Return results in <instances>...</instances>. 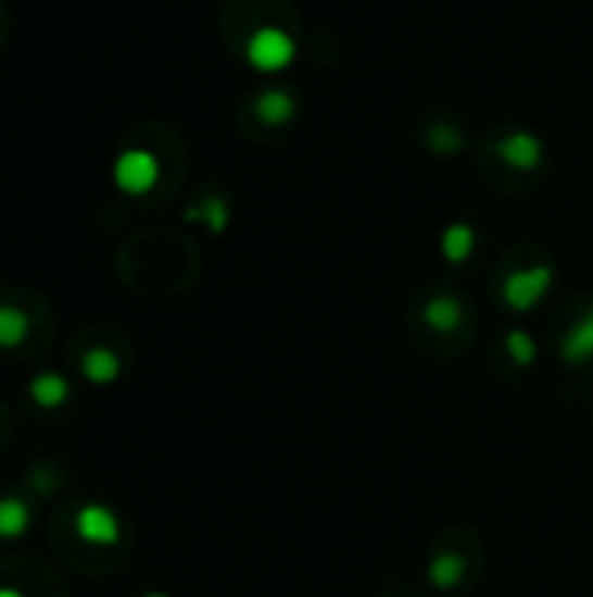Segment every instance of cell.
<instances>
[{
	"instance_id": "1",
	"label": "cell",
	"mask_w": 593,
	"mask_h": 597,
	"mask_svg": "<svg viewBox=\"0 0 593 597\" xmlns=\"http://www.w3.org/2000/svg\"><path fill=\"white\" fill-rule=\"evenodd\" d=\"M552 287V270L548 265H527V270H517L506 276L503 284V301L514 311H531L541 297Z\"/></svg>"
},
{
	"instance_id": "2",
	"label": "cell",
	"mask_w": 593,
	"mask_h": 597,
	"mask_svg": "<svg viewBox=\"0 0 593 597\" xmlns=\"http://www.w3.org/2000/svg\"><path fill=\"white\" fill-rule=\"evenodd\" d=\"M74 527L88 545H115L119 542V531H123L119 518H115V510L105 507V503H85L80 507L77 518H74Z\"/></svg>"
},
{
	"instance_id": "3",
	"label": "cell",
	"mask_w": 593,
	"mask_h": 597,
	"mask_svg": "<svg viewBox=\"0 0 593 597\" xmlns=\"http://www.w3.org/2000/svg\"><path fill=\"white\" fill-rule=\"evenodd\" d=\"M112 175H115V186H119L123 192L140 196L157 182V161L147 151H126V154H119V161H115Z\"/></svg>"
},
{
	"instance_id": "4",
	"label": "cell",
	"mask_w": 593,
	"mask_h": 597,
	"mask_svg": "<svg viewBox=\"0 0 593 597\" xmlns=\"http://www.w3.org/2000/svg\"><path fill=\"white\" fill-rule=\"evenodd\" d=\"M28 395H31V402L42 406V409H60L71 398V381L60 371H42V374L31 377Z\"/></svg>"
},
{
	"instance_id": "5",
	"label": "cell",
	"mask_w": 593,
	"mask_h": 597,
	"mask_svg": "<svg viewBox=\"0 0 593 597\" xmlns=\"http://www.w3.org/2000/svg\"><path fill=\"white\" fill-rule=\"evenodd\" d=\"M290 60V42L287 36H279V32H258L252 39V63L258 71H276V66H283Z\"/></svg>"
},
{
	"instance_id": "6",
	"label": "cell",
	"mask_w": 593,
	"mask_h": 597,
	"mask_svg": "<svg viewBox=\"0 0 593 597\" xmlns=\"http://www.w3.org/2000/svg\"><path fill=\"white\" fill-rule=\"evenodd\" d=\"M558 353H563L566 363H586V360H593V308L566 332L563 350H558Z\"/></svg>"
},
{
	"instance_id": "7",
	"label": "cell",
	"mask_w": 593,
	"mask_h": 597,
	"mask_svg": "<svg viewBox=\"0 0 593 597\" xmlns=\"http://www.w3.org/2000/svg\"><path fill=\"white\" fill-rule=\"evenodd\" d=\"M80 374H85L91 385H112V381L123 374V363L112 350H105V346H94V350H88L85 360H80Z\"/></svg>"
},
{
	"instance_id": "8",
	"label": "cell",
	"mask_w": 593,
	"mask_h": 597,
	"mask_svg": "<svg viewBox=\"0 0 593 597\" xmlns=\"http://www.w3.org/2000/svg\"><path fill=\"white\" fill-rule=\"evenodd\" d=\"M465 573H468V559L460 552H440L430 562V570H426V576H430V584L437 590H454L460 580H465Z\"/></svg>"
},
{
	"instance_id": "9",
	"label": "cell",
	"mask_w": 593,
	"mask_h": 597,
	"mask_svg": "<svg viewBox=\"0 0 593 597\" xmlns=\"http://www.w3.org/2000/svg\"><path fill=\"white\" fill-rule=\"evenodd\" d=\"M31 524V510L18 496H0V538H22Z\"/></svg>"
},
{
	"instance_id": "10",
	"label": "cell",
	"mask_w": 593,
	"mask_h": 597,
	"mask_svg": "<svg viewBox=\"0 0 593 597\" xmlns=\"http://www.w3.org/2000/svg\"><path fill=\"white\" fill-rule=\"evenodd\" d=\"M28 314L14 304H0V350H14L28 339Z\"/></svg>"
},
{
	"instance_id": "11",
	"label": "cell",
	"mask_w": 593,
	"mask_h": 597,
	"mask_svg": "<svg viewBox=\"0 0 593 597\" xmlns=\"http://www.w3.org/2000/svg\"><path fill=\"white\" fill-rule=\"evenodd\" d=\"M422 319L437 332H454L460 325V304L454 301V297H433V301L426 304Z\"/></svg>"
},
{
	"instance_id": "12",
	"label": "cell",
	"mask_w": 593,
	"mask_h": 597,
	"mask_svg": "<svg viewBox=\"0 0 593 597\" xmlns=\"http://www.w3.org/2000/svg\"><path fill=\"white\" fill-rule=\"evenodd\" d=\"M506 353L514 357V363H520V368H527V363H534L538 360V343L531 332H523V328H514V332H506Z\"/></svg>"
},
{
	"instance_id": "13",
	"label": "cell",
	"mask_w": 593,
	"mask_h": 597,
	"mask_svg": "<svg viewBox=\"0 0 593 597\" xmlns=\"http://www.w3.org/2000/svg\"><path fill=\"white\" fill-rule=\"evenodd\" d=\"M471 248H475L471 227H465V224L447 227V235H443V256H447L451 262H460V259L471 256Z\"/></svg>"
},
{
	"instance_id": "14",
	"label": "cell",
	"mask_w": 593,
	"mask_h": 597,
	"mask_svg": "<svg viewBox=\"0 0 593 597\" xmlns=\"http://www.w3.org/2000/svg\"><path fill=\"white\" fill-rule=\"evenodd\" d=\"M0 597H25L18 587H0Z\"/></svg>"
},
{
	"instance_id": "15",
	"label": "cell",
	"mask_w": 593,
	"mask_h": 597,
	"mask_svg": "<svg viewBox=\"0 0 593 597\" xmlns=\"http://www.w3.org/2000/svg\"><path fill=\"white\" fill-rule=\"evenodd\" d=\"M143 597H168V594H143Z\"/></svg>"
}]
</instances>
